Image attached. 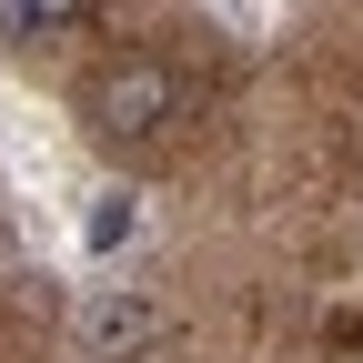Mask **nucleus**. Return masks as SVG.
<instances>
[{
    "instance_id": "1",
    "label": "nucleus",
    "mask_w": 363,
    "mask_h": 363,
    "mask_svg": "<svg viewBox=\"0 0 363 363\" xmlns=\"http://www.w3.org/2000/svg\"><path fill=\"white\" fill-rule=\"evenodd\" d=\"M182 101H192V81H182L162 51H121L101 81L81 91V121L101 131V142H152V131L182 121Z\"/></svg>"
},
{
    "instance_id": "2",
    "label": "nucleus",
    "mask_w": 363,
    "mask_h": 363,
    "mask_svg": "<svg viewBox=\"0 0 363 363\" xmlns=\"http://www.w3.org/2000/svg\"><path fill=\"white\" fill-rule=\"evenodd\" d=\"M152 333H162V313L131 303V293H101V303L81 313V343H91V353H142Z\"/></svg>"
},
{
    "instance_id": "3",
    "label": "nucleus",
    "mask_w": 363,
    "mask_h": 363,
    "mask_svg": "<svg viewBox=\"0 0 363 363\" xmlns=\"http://www.w3.org/2000/svg\"><path fill=\"white\" fill-rule=\"evenodd\" d=\"M91 0H0V30L11 40H51V30H81Z\"/></svg>"
},
{
    "instance_id": "4",
    "label": "nucleus",
    "mask_w": 363,
    "mask_h": 363,
    "mask_svg": "<svg viewBox=\"0 0 363 363\" xmlns=\"http://www.w3.org/2000/svg\"><path fill=\"white\" fill-rule=\"evenodd\" d=\"M131 222H142V212H131V192H111L101 212H91V252H111V242H131Z\"/></svg>"
}]
</instances>
